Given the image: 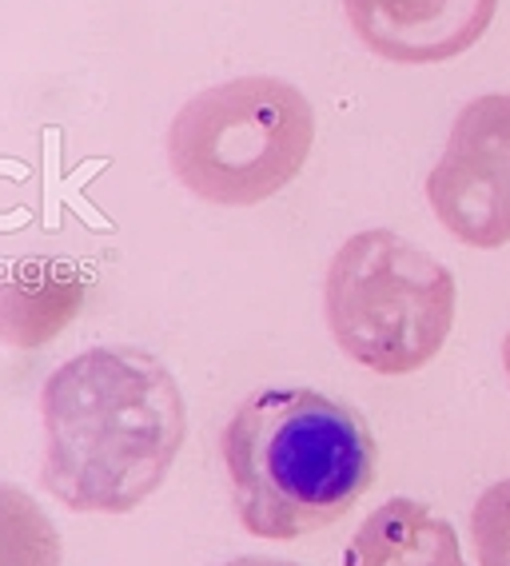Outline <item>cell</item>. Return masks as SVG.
<instances>
[{"mask_svg": "<svg viewBox=\"0 0 510 566\" xmlns=\"http://www.w3.org/2000/svg\"><path fill=\"white\" fill-rule=\"evenodd\" d=\"M41 483L76 515L152 499L188 439L176 375L144 347H88L44 379Z\"/></svg>", "mask_w": 510, "mask_h": 566, "instance_id": "cell-1", "label": "cell"}, {"mask_svg": "<svg viewBox=\"0 0 510 566\" xmlns=\"http://www.w3.org/2000/svg\"><path fill=\"white\" fill-rule=\"evenodd\" d=\"M227 483L247 535L296 543L339 523L375 483V436L331 395L264 387L227 419Z\"/></svg>", "mask_w": 510, "mask_h": 566, "instance_id": "cell-2", "label": "cell"}, {"mask_svg": "<svg viewBox=\"0 0 510 566\" xmlns=\"http://www.w3.org/2000/svg\"><path fill=\"white\" fill-rule=\"evenodd\" d=\"M455 304L459 287L447 263L391 228L339 243L323 280L327 332L351 364L375 375L427 367L455 327Z\"/></svg>", "mask_w": 510, "mask_h": 566, "instance_id": "cell-3", "label": "cell"}, {"mask_svg": "<svg viewBox=\"0 0 510 566\" xmlns=\"http://www.w3.org/2000/svg\"><path fill=\"white\" fill-rule=\"evenodd\" d=\"M316 108L279 76H235L195 92L168 128V164L188 192L220 208H252L304 172Z\"/></svg>", "mask_w": 510, "mask_h": 566, "instance_id": "cell-4", "label": "cell"}, {"mask_svg": "<svg viewBox=\"0 0 510 566\" xmlns=\"http://www.w3.org/2000/svg\"><path fill=\"white\" fill-rule=\"evenodd\" d=\"M427 203L467 248L510 243V92H482L459 108L427 176Z\"/></svg>", "mask_w": 510, "mask_h": 566, "instance_id": "cell-5", "label": "cell"}, {"mask_svg": "<svg viewBox=\"0 0 510 566\" xmlns=\"http://www.w3.org/2000/svg\"><path fill=\"white\" fill-rule=\"evenodd\" d=\"M359 44L391 64H443L487 36L499 0H343Z\"/></svg>", "mask_w": 510, "mask_h": 566, "instance_id": "cell-6", "label": "cell"}, {"mask_svg": "<svg viewBox=\"0 0 510 566\" xmlns=\"http://www.w3.org/2000/svg\"><path fill=\"white\" fill-rule=\"evenodd\" d=\"M88 280L76 263L32 255L0 272V344L12 352L52 344L81 315Z\"/></svg>", "mask_w": 510, "mask_h": 566, "instance_id": "cell-7", "label": "cell"}, {"mask_svg": "<svg viewBox=\"0 0 510 566\" xmlns=\"http://www.w3.org/2000/svg\"><path fill=\"white\" fill-rule=\"evenodd\" d=\"M343 566H467L455 526L415 499H387L351 535Z\"/></svg>", "mask_w": 510, "mask_h": 566, "instance_id": "cell-8", "label": "cell"}, {"mask_svg": "<svg viewBox=\"0 0 510 566\" xmlns=\"http://www.w3.org/2000/svg\"><path fill=\"white\" fill-rule=\"evenodd\" d=\"M0 566H64L61 531L24 486L0 483Z\"/></svg>", "mask_w": 510, "mask_h": 566, "instance_id": "cell-9", "label": "cell"}, {"mask_svg": "<svg viewBox=\"0 0 510 566\" xmlns=\"http://www.w3.org/2000/svg\"><path fill=\"white\" fill-rule=\"evenodd\" d=\"M470 546L479 566H510V479L487 486L470 506Z\"/></svg>", "mask_w": 510, "mask_h": 566, "instance_id": "cell-10", "label": "cell"}, {"mask_svg": "<svg viewBox=\"0 0 510 566\" xmlns=\"http://www.w3.org/2000/svg\"><path fill=\"white\" fill-rule=\"evenodd\" d=\"M224 566H299V563H284V558H267V555H244V558H232Z\"/></svg>", "mask_w": 510, "mask_h": 566, "instance_id": "cell-11", "label": "cell"}, {"mask_svg": "<svg viewBox=\"0 0 510 566\" xmlns=\"http://www.w3.org/2000/svg\"><path fill=\"white\" fill-rule=\"evenodd\" d=\"M502 367H507V379H510V332H507V339H502Z\"/></svg>", "mask_w": 510, "mask_h": 566, "instance_id": "cell-12", "label": "cell"}]
</instances>
